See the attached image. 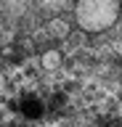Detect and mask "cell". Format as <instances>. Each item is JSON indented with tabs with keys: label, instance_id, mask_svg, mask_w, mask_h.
Masks as SVG:
<instances>
[{
	"label": "cell",
	"instance_id": "obj_1",
	"mask_svg": "<svg viewBox=\"0 0 122 127\" xmlns=\"http://www.w3.org/2000/svg\"><path fill=\"white\" fill-rule=\"evenodd\" d=\"M74 16L85 32H104L120 19V0H77Z\"/></svg>",
	"mask_w": 122,
	"mask_h": 127
},
{
	"label": "cell",
	"instance_id": "obj_3",
	"mask_svg": "<svg viewBox=\"0 0 122 127\" xmlns=\"http://www.w3.org/2000/svg\"><path fill=\"white\" fill-rule=\"evenodd\" d=\"M29 0H0V11L8 16H21Z\"/></svg>",
	"mask_w": 122,
	"mask_h": 127
},
{
	"label": "cell",
	"instance_id": "obj_2",
	"mask_svg": "<svg viewBox=\"0 0 122 127\" xmlns=\"http://www.w3.org/2000/svg\"><path fill=\"white\" fill-rule=\"evenodd\" d=\"M69 3L72 0H35V5L40 11H45V13H61V11L69 8Z\"/></svg>",
	"mask_w": 122,
	"mask_h": 127
},
{
	"label": "cell",
	"instance_id": "obj_4",
	"mask_svg": "<svg viewBox=\"0 0 122 127\" xmlns=\"http://www.w3.org/2000/svg\"><path fill=\"white\" fill-rule=\"evenodd\" d=\"M58 64H61V53H58V50H48V53H42V66H45V69H56Z\"/></svg>",
	"mask_w": 122,
	"mask_h": 127
}]
</instances>
